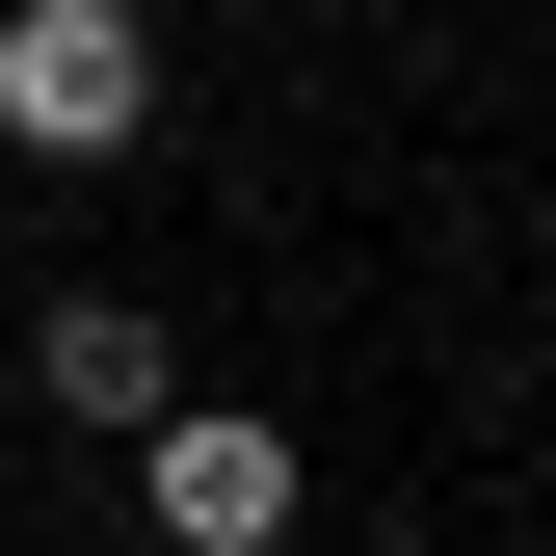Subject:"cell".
I'll list each match as a JSON object with an SVG mask.
<instances>
[{
    "label": "cell",
    "instance_id": "cell-1",
    "mask_svg": "<svg viewBox=\"0 0 556 556\" xmlns=\"http://www.w3.org/2000/svg\"><path fill=\"white\" fill-rule=\"evenodd\" d=\"M0 160H53V186L160 160V27L132 0H0Z\"/></svg>",
    "mask_w": 556,
    "mask_h": 556
},
{
    "label": "cell",
    "instance_id": "cell-2",
    "mask_svg": "<svg viewBox=\"0 0 556 556\" xmlns=\"http://www.w3.org/2000/svg\"><path fill=\"white\" fill-rule=\"evenodd\" d=\"M292 425H265V397H160V425H132V530L160 556H292Z\"/></svg>",
    "mask_w": 556,
    "mask_h": 556
},
{
    "label": "cell",
    "instance_id": "cell-3",
    "mask_svg": "<svg viewBox=\"0 0 556 556\" xmlns=\"http://www.w3.org/2000/svg\"><path fill=\"white\" fill-rule=\"evenodd\" d=\"M27 397H53V425H160V397H186V344H160V292H27Z\"/></svg>",
    "mask_w": 556,
    "mask_h": 556
}]
</instances>
